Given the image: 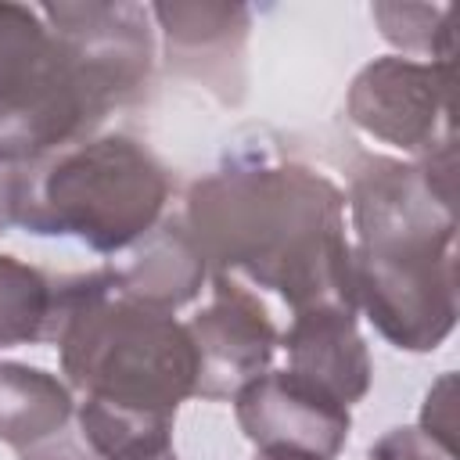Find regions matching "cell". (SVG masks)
<instances>
[{
    "mask_svg": "<svg viewBox=\"0 0 460 460\" xmlns=\"http://www.w3.org/2000/svg\"><path fill=\"white\" fill-rule=\"evenodd\" d=\"M352 298L402 352H435L456 327V230L352 241Z\"/></svg>",
    "mask_w": 460,
    "mask_h": 460,
    "instance_id": "277c9868",
    "label": "cell"
},
{
    "mask_svg": "<svg viewBox=\"0 0 460 460\" xmlns=\"http://www.w3.org/2000/svg\"><path fill=\"white\" fill-rule=\"evenodd\" d=\"M349 119L374 140L424 158L456 144L453 61L385 54L363 65L345 93Z\"/></svg>",
    "mask_w": 460,
    "mask_h": 460,
    "instance_id": "5b68a950",
    "label": "cell"
},
{
    "mask_svg": "<svg viewBox=\"0 0 460 460\" xmlns=\"http://www.w3.org/2000/svg\"><path fill=\"white\" fill-rule=\"evenodd\" d=\"M367 460H456V456L435 446L428 435H420V428H392L370 446Z\"/></svg>",
    "mask_w": 460,
    "mask_h": 460,
    "instance_id": "e0dca14e",
    "label": "cell"
},
{
    "mask_svg": "<svg viewBox=\"0 0 460 460\" xmlns=\"http://www.w3.org/2000/svg\"><path fill=\"white\" fill-rule=\"evenodd\" d=\"M14 198H18V165L0 162V237L14 226Z\"/></svg>",
    "mask_w": 460,
    "mask_h": 460,
    "instance_id": "ac0fdd59",
    "label": "cell"
},
{
    "mask_svg": "<svg viewBox=\"0 0 460 460\" xmlns=\"http://www.w3.org/2000/svg\"><path fill=\"white\" fill-rule=\"evenodd\" d=\"M183 223L212 273L273 291L291 313L327 302L356 309L345 190L331 176L234 155L190 183Z\"/></svg>",
    "mask_w": 460,
    "mask_h": 460,
    "instance_id": "6da1fadb",
    "label": "cell"
},
{
    "mask_svg": "<svg viewBox=\"0 0 460 460\" xmlns=\"http://www.w3.org/2000/svg\"><path fill=\"white\" fill-rule=\"evenodd\" d=\"M61 374L83 399L172 417L194 395L198 356L187 323L126 295L111 266L61 277L58 331Z\"/></svg>",
    "mask_w": 460,
    "mask_h": 460,
    "instance_id": "7a4b0ae2",
    "label": "cell"
},
{
    "mask_svg": "<svg viewBox=\"0 0 460 460\" xmlns=\"http://www.w3.org/2000/svg\"><path fill=\"white\" fill-rule=\"evenodd\" d=\"M288 349V370L320 385L338 402L352 406L370 392L374 363L359 334L356 309L349 305H309L291 313V327L280 334Z\"/></svg>",
    "mask_w": 460,
    "mask_h": 460,
    "instance_id": "ba28073f",
    "label": "cell"
},
{
    "mask_svg": "<svg viewBox=\"0 0 460 460\" xmlns=\"http://www.w3.org/2000/svg\"><path fill=\"white\" fill-rule=\"evenodd\" d=\"M169 194L165 165L140 140L93 133L18 165L14 226L119 255L158 226Z\"/></svg>",
    "mask_w": 460,
    "mask_h": 460,
    "instance_id": "3957f363",
    "label": "cell"
},
{
    "mask_svg": "<svg viewBox=\"0 0 460 460\" xmlns=\"http://www.w3.org/2000/svg\"><path fill=\"white\" fill-rule=\"evenodd\" d=\"M50 47V25L40 7L0 4V101L14 93Z\"/></svg>",
    "mask_w": 460,
    "mask_h": 460,
    "instance_id": "9a60e30c",
    "label": "cell"
},
{
    "mask_svg": "<svg viewBox=\"0 0 460 460\" xmlns=\"http://www.w3.org/2000/svg\"><path fill=\"white\" fill-rule=\"evenodd\" d=\"M230 402L244 438L259 446V453H302L334 460L352 431L349 406L291 370L259 374Z\"/></svg>",
    "mask_w": 460,
    "mask_h": 460,
    "instance_id": "52a82bcc",
    "label": "cell"
},
{
    "mask_svg": "<svg viewBox=\"0 0 460 460\" xmlns=\"http://www.w3.org/2000/svg\"><path fill=\"white\" fill-rule=\"evenodd\" d=\"M255 460H316V456H302V453H259Z\"/></svg>",
    "mask_w": 460,
    "mask_h": 460,
    "instance_id": "d6986e66",
    "label": "cell"
},
{
    "mask_svg": "<svg viewBox=\"0 0 460 460\" xmlns=\"http://www.w3.org/2000/svg\"><path fill=\"white\" fill-rule=\"evenodd\" d=\"M420 435H428L435 446L456 456V374L446 370L438 381L428 388L424 406H420Z\"/></svg>",
    "mask_w": 460,
    "mask_h": 460,
    "instance_id": "2e32d148",
    "label": "cell"
},
{
    "mask_svg": "<svg viewBox=\"0 0 460 460\" xmlns=\"http://www.w3.org/2000/svg\"><path fill=\"white\" fill-rule=\"evenodd\" d=\"M155 460H176V453H162V456H155Z\"/></svg>",
    "mask_w": 460,
    "mask_h": 460,
    "instance_id": "44dd1931",
    "label": "cell"
},
{
    "mask_svg": "<svg viewBox=\"0 0 460 460\" xmlns=\"http://www.w3.org/2000/svg\"><path fill=\"white\" fill-rule=\"evenodd\" d=\"M126 252V262H111L119 288L165 313L194 302L208 277V262L201 259L183 216H162L158 226Z\"/></svg>",
    "mask_w": 460,
    "mask_h": 460,
    "instance_id": "9c48e42d",
    "label": "cell"
},
{
    "mask_svg": "<svg viewBox=\"0 0 460 460\" xmlns=\"http://www.w3.org/2000/svg\"><path fill=\"white\" fill-rule=\"evenodd\" d=\"M75 420L97 460H155L172 453V417H151L83 399L75 406Z\"/></svg>",
    "mask_w": 460,
    "mask_h": 460,
    "instance_id": "4fadbf2b",
    "label": "cell"
},
{
    "mask_svg": "<svg viewBox=\"0 0 460 460\" xmlns=\"http://www.w3.org/2000/svg\"><path fill=\"white\" fill-rule=\"evenodd\" d=\"M61 277L18 255H0V349L54 341Z\"/></svg>",
    "mask_w": 460,
    "mask_h": 460,
    "instance_id": "7c38bea8",
    "label": "cell"
},
{
    "mask_svg": "<svg viewBox=\"0 0 460 460\" xmlns=\"http://www.w3.org/2000/svg\"><path fill=\"white\" fill-rule=\"evenodd\" d=\"M151 22L165 36L169 65L194 75L241 65L252 11L244 4H151Z\"/></svg>",
    "mask_w": 460,
    "mask_h": 460,
    "instance_id": "30bf717a",
    "label": "cell"
},
{
    "mask_svg": "<svg viewBox=\"0 0 460 460\" xmlns=\"http://www.w3.org/2000/svg\"><path fill=\"white\" fill-rule=\"evenodd\" d=\"M381 36L402 50V58L453 61V7L449 4H374Z\"/></svg>",
    "mask_w": 460,
    "mask_h": 460,
    "instance_id": "5bb4252c",
    "label": "cell"
},
{
    "mask_svg": "<svg viewBox=\"0 0 460 460\" xmlns=\"http://www.w3.org/2000/svg\"><path fill=\"white\" fill-rule=\"evenodd\" d=\"M75 413L72 388L40 367L4 359L0 363V442L14 449H36L65 431Z\"/></svg>",
    "mask_w": 460,
    "mask_h": 460,
    "instance_id": "8fae6325",
    "label": "cell"
},
{
    "mask_svg": "<svg viewBox=\"0 0 460 460\" xmlns=\"http://www.w3.org/2000/svg\"><path fill=\"white\" fill-rule=\"evenodd\" d=\"M187 331L198 356L194 395L208 402L234 399L266 374L280 345V331L259 295L226 273H212V298L187 320Z\"/></svg>",
    "mask_w": 460,
    "mask_h": 460,
    "instance_id": "8992f818",
    "label": "cell"
},
{
    "mask_svg": "<svg viewBox=\"0 0 460 460\" xmlns=\"http://www.w3.org/2000/svg\"><path fill=\"white\" fill-rule=\"evenodd\" d=\"M32 460H83V456H75V453H40Z\"/></svg>",
    "mask_w": 460,
    "mask_h": 460,
    "instance_id": "ffe728a7",
    "label": "cell"
}]
</instances>
